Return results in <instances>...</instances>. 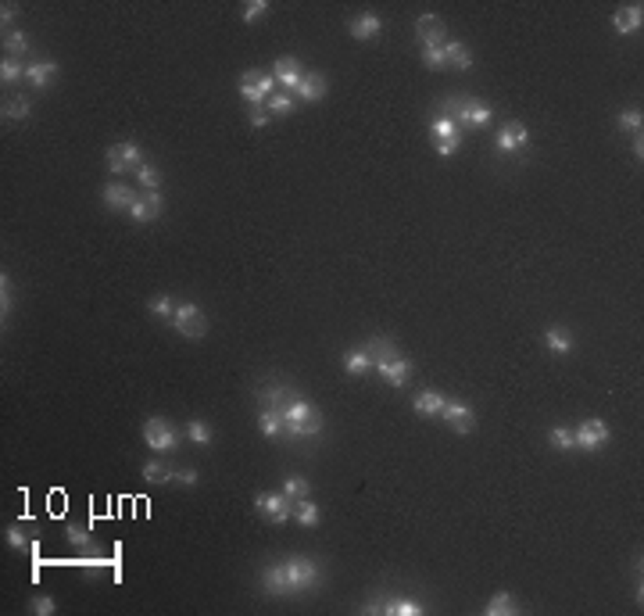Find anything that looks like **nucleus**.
<instances>
[{
    "mask_svg": "<svg viewBox=\"0 0 644 616\" xmlns=\"http://www.w3.org/2000/svg\"><path fill=\"white\" fill-rule=\"evenodd\" d=\"M133 222H154L161 215V194L158 190H147V194H136L133 208H129Z\"/></svg>",
    "mask_w": 644,
    "mask_h": 616,
    "instance_id": "f8f14e48",
    "label": "nucleus"
},
{
    "mask_svg": "<svg viewBox=\"0 0 644 616\" xmlns=\"http://www.w3.org/2000/svg\"><path fill=\"white\" fill-rule=\"evenodd\" d=\"M258 430H261L265 437H276V434L283 430V416H279V409H261V412H258Z\"/></svg>",
    "mask_w": 644,
    "mask_h": 616,
    "instance_id": "c756f323",
    "label": "nucleus"
},
{
    "mask_svg": "<svg viewBox=\"0 0 644 616\" xmlns=\"http://www.w3.org/2000/svg\"><path fill=\"white\" fill-rule=\"evenodd\" d=\"M451 104H455V111H458V119L466 122V126H487L490 122V115H494V108L487 104V101H476V97H451Z\"/></svg>",
    "mask_w": 644,
    "mask_h": 616,
    "instance_id": "423d86ee",
    "label": "nucleus"
},
{
    "mask_svg": "<svg viewBox=\"0 0 644 616\" xmlns=\"http://www.w3.org/2000/svg\"><path fill=\"white\" fill-rule=\"evenodd\" d=\"M426 609L416 602V598H394V602H383V616H423Z\"/></svg>",
    "mask_w": 644,
    "mask_h": 616,
    "instance_id": "a878e982",
    "label": "nucleus"
},
{
    "mask_svg": "<svg viewBox=\"0 0 644 616\" xmlns=\"http://www.w3.org/2000/svg\"><path fill=\"white\" fill-rule=\"evenodd\" d=\"M26 76H29V83H33L36 90H44V86H51V79L58 76V65H54V61H33V65L26 69Z\"/></svg>",
    "mask_w": 644,
    "mask_h": 616,
    "instance_id": "4be33fe9",
    "label": "nucleus"
},
{
    "mask_svg": "<svg viewBox=\"0 0 644 616\" xmlns=\"http://www.w3.org/2000/svg\"><path fill=\"white\" fill-rule=\"evenodd\" d=\"M29 115H33V101L29 97H15V101L4 104V119H11V122H22Z\"/></svg>",
    "mask_w": 644,
    "mask_h": 616,
    "instance_id": "2f4dec72",
    "label": "nucleus"
},
{
    "mask_svg": "<svg viewBox=\"0 0 644 616\" xmlns=\"http://www.w3.org/2000/svg\"><path fill=\"white\" fill-rule=\"evenodd\" d=\"M444 54H448V65H455V69H462V72H469V69H473V51H469L466 44L448 40V44H444Z\"/></svg>",
    "mask_w": 644,
    "mask_h": 616,
    "instance_id": "412c9836",
    "label": "nucleus"
},
{
    "mask_svg": "<svg viewBox=\"0 0 644 616\" xmlns=\"http://www.w3.org/2000/svg\"><path fill=\"white\" fill-rule=\"evenodd\" d=\"M283 495H286V498H293V502H297V498H308V495H311V484H308L304 477L290 473V477L283 480Z\"/></svg>",
    "mask_w": 644,
    "mask_h": 616,
    "instance_id": "473e14b6",
    "label": "nucleus"
},
{
    "mask_svg": "<svg viewBox=\"0 0 644 616\" xmlns=\"http://www.w3.org/2000/svg\"><path fill=\"white\" fill-rule=\"evenodd\" d=\"M15 15H19V4H4V8H0V19H4V26H8Z\"/></svg>",
    "mask_w": 644,
    "mask_h": 616,
    "instance_id": "603ef678",
    "label": "nucleus"
},
{
    "mask_svg": "<svg viewBox=\"0 0 644 616\" xmlns=\"http://www.w3.org/2000/svg\"><path fill=\"white\" fill-rule=\"evenodd\" d=\"M172 327H176L179 337H186V341H201V337L208 334V319H204V312H201L193 301H179V304H176Z\"/></svg>",
    "mask_w": 644,
    "mask_h": 616,
    "instance_id": "7ed1b4c3",
    "label": "nucleus"
},
{
    "mask_svg": "<svg viewBox=\"0 0 644 616\" xmlns=\"http://www.w3.org/2000/svg\"><path fill=\"white\" fill-rule=\"evenodd\" d=\"M348 33H351L355 40H373L376 33H383V19H380V15H373V11H362L358 19H351V22H348Z\"/></svg>",
    "mask_w": 644,
    "mask_h": 616,
    "instance_id": "2eb2a0df",
    "label": "nucleus"
},
{
    "mask_svg": "<svg viewBox=\"0 0 644 616\" xmlns=\"http://www.w3.org/2000/svg\"><path fill=\"white\" fill-rule=\"evenodd\" d=\"M290 111H293V97H290V94L268 97V115H290Z\"/></svg>",
    "mask_w": 644,
    "mask_h": 616,
    "instance_id": "c03bdc74",
    "label": "nucleus"
},
{
    "mask_svg": "<svg viewBox=\"0 0 644 616\" xmlns=\"http://www.w3.org/2000/svg\"><path fill=\"white\" fill-rule=\"evenodd\" d=\"M176 304H179V301H176L172 294H158V297L151 301V312H154L158 319H172V316H176Z\"/></svg>",
    "mask_w": 644,
    "mask_h": 616,
    "instance_id": "c9c22d12",
    "label": "nucleus"
},
{
    "mask_svg": "<svg viewBox=\"0 0 644 616\" xmlns=\"http://www.w3.org/2000/svg\"><path fill=\"white\" fill-rule=\"evenodd\" d=\"M293 520H297L301 527H318L322 509H318L311 498H297V502H293Z\"/></svg>",
    "mask_w": 644,
    "mask_h": 616,
    "instance_id": "b1692460",
    "label": "nucleus"
},
{
    "mask_svg": "<svg viewBox=\"0 0 644 616\" xmlns=\"http://www.w3.org/2000/svg\"><path fill=\"white\" fill-rule=\"evenodd\" d=\"M322 580V566L308 555H286L261 570V587L276 598H290L297 591H311Z\"/></svg>",
    "mask_w": 644,
    "mask_h": 616,
    "instance_id": "f257e3e1",
    "label": "nucleus"
},
{
    "mask_svg": "<svg viewBox=\"0 0 644 616\" xmlns=\"http://www.w3.org/2000/svg\"><path fill=\"white\" fill-rule=\"evenodd\" d=\"M326 90H330V83H326V76H318V72H304V79H301V86L293 90L301 101H318V97H326Z\"/></svg>",
    "mask_w": 644,
    "mask_h": 616,
    "instance_id": "dca6fc26",
    "label": "nucleus"
},
{
    "mask_svg": "<svg viewBox=\"0 0 644 616\" xmlns=\"http://www.w3.org/2000/svg\"><path fill=\"white\" fill-rule=\"evenodd\" d=\"M11 308H15V283L8 279V272L0 276V312H4V323H8V316H11Z\"/></svg>",
    "mask_w": 644,
    "mask_h": 616,
    "instance_id": "f704fd0d",
    "label": "nucleus"
},
{
    "mask_svg": "<svg viewBox=\"0 0 644 616\" xmlns=\"http://www.w3.org/2000/svg\"><path fill=\"white\" fill-rule=\"evenodd\" d=\"M573 434H576V448H583V452H598V448L612 437V430H608L605 419H583Z\"/></svg>",
    "mask_w": 644,
    "mask_h": 616,
    "instance_id": "0eeeda50",
    "label": "nucleus"
},
{
    "mask_svg": "<svg viewBox=\"0 0 644 616\" xmlns=\"http://www.w3.org/2000/svg\"><path fill=\"white\" fill-rule=\"evenodd\" d=\"M144 480H151V484H172V480H176V470H172L168 462H161V459H147V462H144Z\"/></svg>",
    "mask_w": 644,
    "mask_h": 616,
    "instance_id": "5701e85b",
    "label": "nucleus"
},
{
    "mask_svg": "<svg viewBox=\"0 0 644 616\" xmlns=\"http://www.w3.org/2000/svg\"><path fill=\"white\" fill-rule=\"evenodd\" d=\"M544 344H548V352H558V355L573 352V337H569V330H562V327H551V330L544 334Z\"/></svg>",
    "mask_w": 644,
    "mask_h": 616,
    "instance_id": "cd10ccee",
    "label": "nucleus"
},
{
    "mask_svg": "<svg viewBox=\"0 0 644 616\" xmlns=\"http://www.w3.org/2000/svg\"><path fill=\"white\" fill-rule=\"evenodd\" d=\"M136 176H140V183H144L147 190H158V187H161V172H158V165H144Z\"/></svg>",
    "mask_w": 644,
    "mask_h": 616,
    "instance_id": "49530a36",
    "label": "nucleus"
},
{
    "mask_svg": "<svg viewBox=\"0 0 644 616\" xmlns=\"http://www.w3.org/2000/svg\"><path fill=\"white\" fill-rule=\"evenodd\" d=\"M186 437L193 441V444H201V448H208L211 441H215V430L204 423V419H190L186 423Z\"/></svg>",
    "mask_w": 644,
    "mask_h": 616,
    "instance_id": "7c9ffc66",
    "label": "nucleus"
},
{
    "mask_svg": "<svg viewBox=\"0 0 644 616\" xmlns=\"http://www.w3.org/2000/svg\"><path fill=\"white\" fill-rule=\"evenodd\" d=\"M416 36H419L423 47H444V44H448V26H444L433 11H426V15H419V22H416Z\"/></svg>",
    "mask_w": 644,
    "mask_h": 616,
    "instance_id": "6e6552de",
    "label": "nucleus"
},
{
    "mask_svg": "<svg viewBox=\"0 0 644 616\" xmlns=\"http://www.w3.org/2000/svg\"><path fill=\"white\" fill-rule=\"evenodd\" d=\"M272 86H276V76L261 72V69H247L243 79H240V97L254 108H261L268 97H272Z\"/></svg>",
    "mask_w": 644,
    "mask_h": 616,
    "instance_id": "20e7f679",
    "label": "nucleus"
},
{
    "mask_svg": "<svg viewBox=\"0 0 644 616\" xmlns=\"http://www.w3.org/2000/svg\"><path fill=\"white\" fill-rule=\"evenodd\" d=\"M444 402H448V398H444L441 391H419L416 402H412V409H416L419 416H441Z\"/></svg>",
    "mask_w": 644,
    "mask_h": 616,
    "instance_id": "aec40b11",
    "label": "nucleus"
},
{
    "mask_svg": "<svg viewBox=\"0 0 644 616\" xmlns=\"http://www.w3.org/2000/svg\"><path fill=\"white\" fill-rule=\"evenodd\" d=\"M65 537H69L76 548H90V545H94V534H90L86 527H79V523H69V527H65Z\"/></svg>",
    "mask_w": 644,
    "mask_h": 616,
    "instance_id": "a19ab883",
    "label": "nucleus"
},
{
    "mask_svg": "<svg viewBox=\"0 0 644 616\" xmlns=\"http://www.w3.org/2000/svg\"><path fill=\"white\" fill-rule=\"evenodd\" d=\"M376 373H380L391 387H405V384L412 380V362L398 355V359H391V362H380V366H376Z\"/></svg>",
    "mask_w": 644,
    "mask_h": 616,
    "instance_id": "ddd939ff",
    "label": "nucleus"
},
{
    "mask_svg": "<svg viewBox=\"0 0 644 616\" xmlns=\"http://www.w3.org/2000/svg\"><path fill=\"white\" fill-rule=\"evenodd\" d=\"M176 480H179L183 487H193V484H197V470H193V466H183V470H176Z\"/></svg>",
    "mask_w": 644,
    "mask_h": 616,
    "instance_id": "09e8293b",
    "label": "nucleus"
},
{
    "mask_svg": "<svg viewBox=\"0 0 644 616\" xmlns=\"http://www.w3.org/2000/svg\"><path fill=\"white\" fill-rule=\"evenodd\" d=\"M108 169H111L115 176L133 172V169H129V162H126V154H122V144H111V147H108Z\"/></svg>",
    "mask_w": 644,
    "mask_h": 616,
    "instance_id": "e433bc0d",
    "label": "nucleus"
},
{
    "mask_svg": "<svg viewBox=\"0 0 644 616\" xmlns=\"http://www.w3.org/2000/svg\"><path fill=\"white\" fill-rule=\"evenodd\" d=\"M268 11V0H251V4L243 8V22H254L258 15H265Z\"/></svg>",
    "mask_w": 644,
    "mask_h": 616,
    "instance_id": "de8ad7c7",
    "label": "nucleus"
},
{
    "mask_svg": "<svg viewBox=\"0 0 644 616\" xmlns=\"http://www.w3.org/2000/svg\"><path fill=\"white\" fill-rule=\"evenodd\" d=\"M254 509H258L265 520H272V523L293 520V498L276 495V491H258V495H254Z\"/></svg>",
    "mask_w": 644,
    "mask_h": 616,
    "instance_id": "39448f33",
    "label": "nucleus"
},
{
    "mask_svg": "<svg viewBox=\"0 0 644 616\" xmlns=\"http://www.w3.org/2000/svg\"><path fill=\"white\" fill-rule=\"evenodd\" d=\"M640 19H644L640 4H626V8H619V11L612 15V29H615L619 36H630V33L640 29Z\"/></svg>",
    "mask_w": 644,
    "mask_h": 616,
    "instance_id": "4468645a",
    "label": "nucleus"
},
{
    "mask_svg": "<svg viewBox=\"0 0 644 616\" xmlns=\"http://www.w3.org/2000/svg\"><path fill=\"white\" fill-rule=\"evenodd\" d=\"M487 616H515L519 612V605H515V598L508 595V591H498L490 602H487V609H483Z\"/></svg>",
    "mask_w": 644,
    "mask_h": 616,
    "instance_id": "393cba45",
    "label": "nucleus"
},
{
    "mask_svg": "<svg viewBox=\"0 0 644 616\" xmlns=\"http://www.w3.org/2000/svg\"><path fill=\"white\" fill-rule=\"evenodd\" d=\"M423 61H426V69H433V72L448 69V54H444V47H423Z\"/></svg>",
    "mask_w": 644,
    "mask_h": 616,
    "instance_id": "37998d69",
    "label": "nucleus"
},
{
    "mask_svg": "<svg viewBox=\"0 0 644 616\" xmlns=\"http://www.w3.org/2000/svg\"><path fill=\"white\" fill-rule=\"evenodd\" d=\"M441 419H444L455 434H473V430H476V416H473V409H469L466 402H444Z\"/></svg>",
    "mask_w": 644,
    "mask_h": 616,
    "instance_id": "1a4fd4ad",
    "label": "nucleus"
},
{
    "mask_svg": "<svg viewBox=\"0 0 644 616\" xmlns=\"http://www.w3.org/2000/svg\"><path fill=\"white\" fill-rule=\"evenodd\" d=\"M640 126H644V115H640V108H623L619 111V129L623 133H640Z\"/></svg>",
    "mask_w": 644,
    "mask_h": 616,
    "instance_id": "72a5a7b5",
    "label": "nucleus"
},
{
    "mask_svg": "<svg viewBox=\"0 0 644 616\" xmlns=\"http://www.w3.org/2000/svg\"><path fill=\"white\" fill-rule=\"evenodd\" d=\"M494 144H498V151H505V154H512V151H523V147L530 144V129H526L523 122H505V126L498 129Z\"/></svg>",
    "mask_w": 644,
    "mask_h": 616,
    "instance_id": "9b49d317",
    "label": "nucleus"
},
{
    "mask_svg": "<svg viewBox=\"0 0 644 616\" xmlns=\"http://www.w3.org/2000/svg\"><path fill=\"white\" fill-rule=\"evenodd\" d=\"M4 51H8V54H26V51H29V36L19 33V29L4 33Z\"/></svg>",
    "mask_w": 644,
    "mask_h": 616,
    "instance_id": "58836bf2",
    "label": "nucleus"
},
{
    "mask_svg": "<svg viewBox=\"0 0 644 616\" xmlns=\"http://www.w3.org/2000/svg\"><path fill=\"white\" fill-rule=\"evenodd\" d=\"M268 119H272V115H268V111H261V108H254V111H251V126H254V129L268 126Z\"/></svg>",
    "mask_w": 644,
    "mask_h": 616,
    "instance_id": "8fccbe9b",
    "label": "nucleus"
},
{
    "mask_svg": "<svg viewBox=\"0 0 644 616\" xmlns=\"http://www.w3.org/2000/svg\"><path fill=\"white\" fill-rule=\"evenodd\" d=\"M551 444H555L558 452H573V448H576V434H573L569 427H555V430H551Z\"/></svg>",
    "mask_w": 644,
    "mask_h": 616,
    "instance_id": "ea45409f",
    "label": "nucleus"
},
{
    "mask_svg": "<svg viewBox=\"0 0 644 616\" xmlns=\"http://www.w3.org/2000/svg\"><path fill=\"white\" fill-rule=\"evenodd\" d=\"M344 369H348L351 377H362V373H369V369H373V359H369V352H366V348H358V352H348V355H344Z\"/></svg>",
    "mask_w": 644,
    "mask_h": 616,
    "instance_id": "c85d7f7f",
    "label": "nucleus"
},
{
    "mask_svg": "<svg viewBox=\"0 0 644 616\" xmlns=\"http://www.w3.org/2000/svg\"><path fill=\"white\" fill-rule=\"evenodd\" d=\"M366 352H369V359H373V369L380 366V362H391V359H398L401 352H398V344L391 341V337H373L369 344H366Z\"/></svg>",
    "mask_w": 644,
    "mask_h": 616,
    "instance_id": "6ab92c4d",
    "label": "nucleus"
},
{
    "mask_svg": "<svg viewBox=\"0 0 644 616\" xmlns=\"http://www.w3.org/2000/svg\"><path fill=\"white\" fill-rule=\"evenodd\" d=\"M54 598L51 595H36L33 602H29V612H36V616H54Z\"/></svg>",
    "mask_w": 644,
    "mask_h": 616,
    "instance_id": "a18cd8bd",
    "label": "nucleus"
},
{
    "mask_svg": "<svg viewBox=\"0 0 644 616\" xmlns=\"http://www.w3.org/2000/svg\"><path fill=\"white\" fill-rule=\"evenodd\" d=\"M133 201H136V194H133L126 183H119V179H115V183H108V187H104V204H108V208H115V212H122V208H126V212H129V208H133Z\"/></svg>",
    "mask_w": 644,
    "mask_h": 616,
    "instance_id": "a211bd4d",
    "label": "nucleus"
},
{
    "mask_svg": "<svg viewBox=\"0 0 644 616\" xmlns=\"http://www.w3.org/2000/svg\"><path fill=\"white\" fill-rule=\"evenodd\" d=\"M630 151H633V158H637V165H640V158H644V140H640V133L633 136V144H630Z\"/></svg>",
    "mask_w": 644,
    "mask_h": 616,
    "instance_id": "3c124183",
    "label": "nucleus"
},
{
    "mask_svg": "<svg viewBox=\"0 0 644 616\" xmlns=\"http://www.w3.org/2000/svg\"><path fill=\"white\" fill-rule=\"evenodd\" d=\"M272 76H276V83H283L286 90H297L301 79H304V72H301V65H297L293 58H279L276 69H272Z\"/></svg>",
    "mask_w": 644,
    "mask_h": 616,
    "instance_id": "f3484780",
    "label": "nucleus"
},
{
    "mask_svg": "<svg viewBox=\"0 0 644 616\" xmlns=\"http://www.w3.org/2000/svg\"><path fill=\"white\" fill-rule=\"evenodd\" d=\"M140 437L147 441V448H151V452H176V444H179V434H176V427H172L165 416H151V419H144Z\"/></svg>",
    "mask_w": 644,
    "mask_h": 616,
    "instance_id": "f03ea898",
    "label": "nucleus"
},
{
    "mask_svg": "<svg viewBox=\"0 0 644 616\" xmlns=\"http://www.w3.org/2000/svg\"><path fill=\"white\" fill-rule=\"evenodd\" d=\"M430 133H433V144H448V140H462V133H458V126L451 122V119H433L430 122Z\"/></svg>",
    "mask_w": 644,
    "mask_h": 616,
    "instance_id": "bb28decb",
    "label": "nucleus"
},
{
    "mask_svg": "<svg viewBox=\"0 0 644 616\" xmlns=\"http://www.w3.org/2000/svg\"><path fill=\"white\" fill-rule=\"evenodd\" d=\"M279 416H283V430H290V437H293V430H297L301 423L315 419V409H311V402H304V398H286L283 409H279Z\"/></svg>",
    "mask_w": 644,
    "mask_h": 616,
    "instance_id": "9d476101",
    "label": "nucleus"
},
{
    "mask_svg": "<svg viewBox=\"0 0 644 616\" xmlns=\"http://www.w3.org/2000/svg\"><path fill=\"white\" fill-rule=\"evenodd\" d=\"M4 537H8V545H11V548L36 552V537H29V534H26V530H19V527H8V530H4Z\"/></svg>",
    "mask_w": 644,
    "mask_h": 616,
    "instance_id": "4c0bfd02",
    "label": "nucleus"
},
{
    "mask_svg": "<svg viewBox=\"0 0 644 616\" xmlns=\"http://www.w3.org/2000/svg\"><path fill=\"white\" fill-rule=\"evenodd\" d=\"M22 76H26L22 61H15V58H4V61H0V79H4V83H19Z\"/></svg>",
    "mask_w": 644,
    "mask_h": 616,
    "instance_id": "79ce46f5",
    "label": "nucleus"
}]
</instances>
